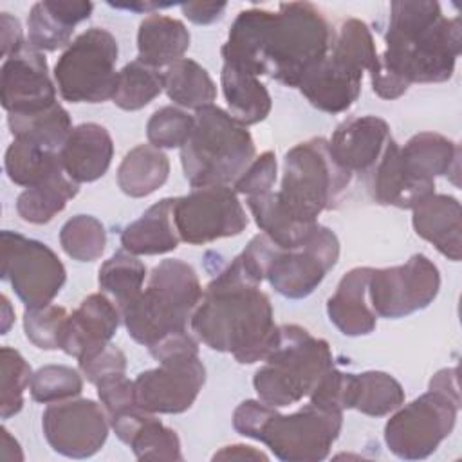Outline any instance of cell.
<instances>
[{
  "instance_id": "1",
  "label": "cell",
  "mask_w": 462,
  "mask_h": 462,
  "mask_svg": "<svg viewBox=\"0 0 462 462\" xmlns=\"http://www.w3.org/2000/svg\"><path fill=\"white\" fill-rule=\"evenodd\" d=\"M334 34L325 14L310 2L280 4L278 11L249 7L235 18L220 54L226 63L298 88L327 58Z\"/></svg>"
},
{
  "instance_id": "15",
  "label": "cell",
  "mask_w": 462,
  "mask_h": 462,
  "mask_svg": "<svg viewBox=\"0 0 462 462\" xmlns=\"http://www.w3.org/2000/svg\"><path fill=\"white\" fill-rule=\"evenodd\" d=\"M204 383L206 366L199 352L173 354L134 379L135 402L150 413H182L193 406Z\"/></svg>"
},
{
  "instance_id": "9",
  "label": "cell",
  "mask_w": 462,
  "mask_h": 462,
  "mask_svg": "<svg viewBox=\"0 0 462 462\" xmlns=\"http://www.w3.org/2000/svg\"><path fill=\"white\" fill-rule=\"evenodd\" d=\"M350 180L352 173L332 159L328 141L312 137L285 153L282 184L274 193L294 220L316 224L323 211L339 204Z\"/></svg>"
},
{
  "instance_id": "28",
  "label": "cell",
  "mask_w": 462,
  "mask_h": 462,
  "mask_svg": "<svg viewBox=\"0 0 462 462\" xmlns=\"http://www.w3.org/2000/svg\"><path fill=\"white\" fill-rule=\"evenodd\" d=\"M173 204L175 199H162L130 222L121 233L123 249L135 256L164 254L177 249L180 236L173 220Z\"/></svg>"
},
{
  "instance_id": "4",
  "label": "cell",
  "mask_w": 462,
  "mask_h": 462,
  "mask_svg": "<svg viewBox=\"0 0 462 462\" xmlns=\"http://www.w3.org/2000/svg\"><path fill=\"white\" fill-rule=\"evenodd\" d=\"M341 426L343 411L323 410L312 402L283 415L260 399H247L233 411L235 431L265 444L283 462L327 458Z\"/></svg>"
},
{
  "instance_id": "49",
  "label": "cell",
  "mask_w": 462,
  "mask_h": 462,
  "mask_svg": "<svg viewBox=\"0 0 462 462\" xmlns=\"http://www.w3.org/2000/svg\"><path fill=\"white\" fill-rule=\"evenodd\" d=\"M25 45L20 20L9 13H0V54L9 58Z\"/></svg>"
},
{
  "instance_id": "2",
  "label": "cell",
  "mask_w": 462,
  "mask_h": 462,
  "mask_svg": "<svg viewBox=\"0 0 462 462\" xmlns=\"http://www.w3.org/2000/svg\"><path fill=\"white\" fill-rule=\"evenodd\" d=\"M384 42L372 88L383 99H397L411 83H442L453 76L462 51L460 18H446L439 2H392Z\"/></svg>"
},
{
  "instance_id": "38",
  "label": "cell",
  "mask_w": 462,
  "mask_h": 462,
  "mask_svg": "<svg viewBox=\"0 0 462 462\" xmlns=\"http://www.w3.org/2000/svg\"><path fill=\"white\" fill-rule=\"evenodd\" d=\"M144 280L146 265L135 254L125 249L105 260L97 274L99 289L114 300L119 310L139 296Z\"/></svg>"
},
{
  "instance_id": "42",
  "label": "cell",
  "mask_w": 462,
  "mask_h": 462,
  "mask_svg": "<svg viewBox=\"0 0 462 462\" xmlns=\"http://www.w3.org/2000/svg\"><path fill=\"white\" fill-rule=\"evenodd\" d=\"M0 415L9 419L23 408V393L32 372L23 356L11 346L0 348Z\"/></svg>"
},
{
  "instance_id": "51",
  "label": "cell",
  "mask_w": 462,
  "mask_h": 462,
  "mask_svg": "<svg viewBox=\"0 0 462 462\" xmlns=\"http://www.w3.org/2000/svg\"><path fill=\"white\" fill-rule=\"evenodd\" d=\"M267 458L269 457L263 451L245 444L224 446L213 455V460H267Z\"/></svg>"
},
{
  "instance_id": "20",
  "label": "cell",
  "mask_w": 462,
  "mask_h": 462,
  "mask_svg": "<svg viewBox=\"0 0 462 462\" xmlns=\"http://www.w3.org/2000/svg\"><path fill=\"white\" fill-rule=\"evenodd\" d=\"M110 428L139 460H182L177 431L162 424L155 413L132 406L110 417Z\"/></svg>"
},
{
  "instance_id": "25",
  "label": "cell",
  "mask_w": 462,
  "mask_h": 462,
  "mask_svg": "<svg viewBox=\"0 0 462 462\" xmlns=\"http://www.w3.org/2000/svg\"><path fill=\"white\" fill-rule=\"evenodd\" d=\"M411 215L415 233L430 242L440 254L458 262L462 256V209L460 202L446 193H433L417 204Z\"/></svg>"
},
{
  "instance_id": "50",
  "label": "cell",
  "mask_w": 462,
  "mask_h": 462,
  "mask_svg": "<svg viewBox=\"0 0 462 462\" xmlns=\"http://www.w3.org/2000/svg\"><path fill=\"white\" fill-rule=\"evenodd\" d=\"M226 7H227L226 4H209V2H188L180 5L182 14L197 25H208L217 22L218 18H222Z\"/></svg>"
},
{
  "instance_id": "17",
  "label": "cell",
  "mask_w": 462,
  "mask_h": 462,
  "mask_svg": "<svg viewBox=\"0 0 462 462\" xmlns=\"http://www.w3.org/2000/svg\"><path fill=\"white\" fill-rule=\"evenodd\" d=\"M0 101L7 114H32L58 103L43 52L25 43L4 60Z\"/></svg>"
},
{
  "instance_id": "31",
  "label": "cell",
  "mask_w": 462,
  "mask_h": 462,
  "mask_svg": "<svg viewBox=\"0 0 462 462\" xmlns=\"http://www.w3.org/2000/svg\"><path fill=\"white\" fill-rule=\"evenodd\" d=\"M170 175L166 153L155 146L137 144L121 161L117 168V186L128 197L141 199L157 191Z\"/></svg>"
},
{
  "instance_id": "24",
  "label": "cell",
  "mask_w": 462,
  "mask_h": 462,
  "mask_svg": "<svg viewBox=\"0 0 462 462\" xmlns=\"http://www.w3.org/2000/svg\"><path fill=\"white\" fill-rule=\"evenodd\" d=\"M370 274L372 267L350 269L327 301L328 319L343 336H366L377 325V316L368 301Z\"/></svg>"
},
{
  "instance_id": "8",
  "label": "cell",
  "mask_w": 462,
  "mask_h": 462,
  "mask_svg": "<svg viewBox=\"0 0 462 462\" xmlns=\"http://www.w3.org/2000/svg\"><path fill=\"white\" fill-rule=\"evenodd\" d=\"M458 410L457 368H442L431 377L428 392L392 411L384 424V442L399 458L422 460L451 435Z\"/></svg>"
},
{
  "instance_id": "45",
  "label": "cell",
  "mask_w": 462,
  "mask_h": 462,
  "mask_svg": "<svg viewBox=\"0 0 462 462\" xmlns=\"http://www.w3.org/2000/svg\"><path fill=\"white\" fill-rule=\"evenodd\" d=\"M69 314L60 305H45L38 309H25L23 330L27 339L42 350H60L61 336Z\"/></svg>"
},
{
  "instance_id": "39",
  "label": "cell",
  "mask_w": 462,
  "mask_h": 462,
  "mask_svg": "<svg viewBox=\"0 0 462 462\" xmlns=\"http://www.w3.org/2000/svg\"><path fill=\"white\" fill-rule=\"evenodd\" d=\"M162 90V72L139 60H134L117 70L112 103L121 110L134 112L152 103Z\"/></svg>"
},
{
  "instance_id": "30",
  "label": "cell",
  "mask_w": 462,
  "mask_h": 462,
  "mask_svg": "<svg viewBox=\"0 0 462 462\" xmlns=\"http://www.w3.org/2000/svg\"><path fill=\"white\" fill-rule=\"evenodd\" d=\"M220 83L229 114L238 123L249 126L263 121L269 116L273 99L258 76L233 63H224Z\"/></svg>"
},
{
  "instance_id": "18",
  "label": "cell",
  "mask_w": 462,
  "mask_h": 462,
  "mask_svg": "<svg viewBox=\"0 0 462 462\" xmlns=\"http://www.w3.org/2000/svg\"><path fill=\"white\" fill-rule=\"evenodd\" d=\"M121 321L119 307L105 292L88 294L79 307L69 314L60 350L81 359L110 343Z\"/></svg>"
},
{
  "instance_id": "36",
  "label": "cell",
  "mask_w": 462,
  "mask_h": 462,
  "mask_svg": "<svg viewBox=\"0 0 462 462\" xmlns=\"http://www.w3.org/2000/svg\"><path fill=\"white\" fill-rule=\"evenodd\" d=\"M245 204L251 215L254 217V222L260 227V231L265 233L280 247L300 245L318 226V222L305 224L294 220L289 213L283 211L274 191L245 197Z\"/></svg>"
},
{
  "instance_id": "53",
  "label": "cell",
  "mask_w": 462,
  "mask_h": 462,
  "mask_svg": "<svg viewBox=\"0 0 462 462\" xmlns=\"http://www.w3.org/2000/svg\"><path fill=\"white\" fill-rule=\"evenodd\" d=\"M2 319H0V330H2V334H7L9 332V328L13 327V323H14V310H13V307H11V301H9V298L5 296V294H2Z\"/></svg>"
},
{
  "instance_id": "27",
  "label": "cell",
  "mask_w": 462,
  "mask_h": 462,
  "mask_svg": "<svg viewBox=\"0 0 462 462\" xmlns=\"http://www.w3.org/2000/svg\"><path fill=\"white\" fill-rule=\"evenodd\" d=\"M404 168L420 180L435 182V177L448 175L458 186L460 146L437 132H419L404 146H399Z\"/></svg>"
},
{
  "instance_id": "11",
  "label": "cell",
  "mask_w": 462,
  "mask_h": 462,
  "mask_svg": "<svg viewBox=\"0 0 462 462\" xmlns=\"http://www.w3.org/2000/svg\"><path fill=\"white\" fill-rule=\"evenodd\" d=\"M0 276L11 283L25 309H38L58 296L67 271L58 254L43 242L14 231H2Z\"/></svg>"
},
{
  "instance_id": "3",
  "label": "cell",
  "mask_w": 462,
  "mask_h": 462,
  "mask_svg": "<svg viewBox=\"0 0 462 462\" xmlns=\"http://www.w3.org/2000/svg\"><path fill=\"white\" fill-rule=\"evenodd\" d=\"M189 327L206 346L231 354L240 365L263 361L278 337L269 296L236 258L208 283Z\"/></svg>"
},
{
  "instance_id": "41",
  "label": "cell",
  "mask_w": 462,
  "mask_h": 462,
  "mask_svg": "<svg viewBox=\"0 0 462 462\" xmlns=\"http://www.w3.org/2000/svg\"><path fill=\"white\" fill-rule=\"evenodd\" d=\"M60 245L72 260L94 262L106 245L105 226L92 215H76L63 224Z\"/></svg>"
},
{
  "instance_id": "7",
  "label": "cell",
  "mask_w": 462,
  "mask_h": 462,
  "mask_svg": "<svg viewBox=\"0 0 462 462\" xmlns=\"http://www.w3.org/2000/svg\"><path fill=\"white\" fill-rule=\"evenodd\" d=\"M334 366L328 343L300 325H280L273 350L254 372L253 386L262 402L285 408L309 397Z\"/></svg>"
},
{
  "instance_id": "10",
  "label": "cell",
  "mask_w": 462,
  "mask_h": 462,
  "mask_svg": "<svg viewBox=\"0 0 462 462\" xmlns=\"http://www.w3.org/2000/svg\"><path fill=\"white\" fill-rule=\"evenodd\" d=\"M119 49L114 34L90 27L76 36L54 65L60 96L69 103H101L112 99Z\"/></svg>"
},
{
  "instance_id": "32",
  "label": "cell",
  "mask_w": 462,
  "mask_h": 462,
  "mask_svg": "<svg viewBox=\"0 0 462 462\" xmlns=\"http://www.w3.org/2000/svg\"><path fill=\"white\" fill-rule=\"evenodd\" d=\"M79 188L63 170L36 186L25 188L16 199V213L29 224H47L61 213Z\"/></svg>"
},
{
  "instance_id": "26",
  "label": "cell",
  "mask_w": 462,
  "mask_h": 462,
  "mask_svg": "<svg viewBox=\"0 0 462 462\" xmlns=\"http://www.w3.org/2000/svg\"><path fill=\"white\" fill-rule=\"evenodd\" d=\"M92 2H36L27 18V43L40 52L67 49L72 42L74 27L92 14Z\"/></svg>"
},
{
  "instance_id": "12",
  "label": "cell",
  "mask_w": 462,
  "mask_h": 462,
  "mask_svg": "<svg viewBox=\"0 0 462 462\" xmlns=\"http://www.w3.org/2000/svg\"><path fill=\"white\" fill-rule=\"evenodd\" d=\"M173 220L180 240L191 245L236 236L249 224L238 193L231 186L193 188L188 195L177 197Z\"/></svg>"
},
{
  "instance_id": "22",
  "label": "cell",
  "mask_w": 462,
  "mask_h": 462,
  "mask_svg": "<svg viewBox=\"0 0 462 462\" xmlns=\"http://www.w3.org/2000/svg\"><path fill=\"white\" fill-rule=\"evenodd\" d=\"M370 193L381 206L413 209L435 193V182L413 177L401 161L399 144L390 139L379 161L370 170Z\"/></svg>"
},
{
  "instance_id": "14",
  "label": "cell",
  "mask_w": 462,
  "mask_h": 462,
  "mask_svg": "<svg viewBox=\"0 0 462 462\" xmlns=\"http://www.w3.org/2000/svg\"><path fill=\"white\" fill-rule=\"evenodd\" d=\"M337 258L339 240L336 233L318 224L300 245H276L265 280L278 294L301 300L318 289L327 273L337 263Z\"/></svg>"
},
{
  "instance_id": "48",
  "label": "cell",
  "mask_w": 462,
  "mask_h": 462,
  "mask_svg": "<svg viewBox=\"0 0 462 462\" xmlns=\"http://www.w3.org/2000/svg\"><path fill=\"white\" fill-rule=\"evenodd\" d=\"M96 388H97L99 402L105 408L108 419L123 410L137 406L134 381H130L126 375H119V377L103 381Z\"/></svg>"
},
{
  "instance_id": "29",
  "label": "cell",
  "mask_w": 462,
  "mask_h": 462,
  "mask_svg": "<svg viewBox=\"0 0 462 462\" xmlns=\"http://www.w3.org/2000/svg\"><path fill=\"white\" fill-rule=\"evenodd\" d=\"M189 31L171 16L150 13L137 31V60L161 69L180 60L189 47Z\"/></svg>"
},
{
  "instance_id": "33",
  "label": "cell",
  "mask_w": 462,
  "mask_h": 462,
  "mask_svg": "<svg viewBox=\"0 0 462 462\" xmlns=\"http://www.w3.org/2000/svg\"><path fill=\"white\" fill-rule=\"evenodd\" d=\"M7 126L14 139L29 141L52 152H60L72 132L70 116L60 103L32 114H7Z\"/></svg>"
},
{
  "instance_id": "35",
  "label": "cell",
  "mask_w": 462,
  "mask_h": 462,
  "mask_svg": "<svg viewBox=\"0 0 462 462\" xmlns=\"http://www.w3.org/2000/svg\"><path fill=\"white\" fill-rule=\"evenodd\" d=\"M404 402L401 383L379 370L354 374L350 408L370 417H384L395 411Z\"/></svg>"
},
{
  "instance_id": "16",
  "label": "cell",
  "mask_w": 462,
  "mask_h": 462,
  "mask_svg": "<svg viewBox=\"0 0 462 462\" xmlns=\"http://www.w3.org/2000/svg\"><path fill=\"white\" fill-rule=\"evenodd\" d=\"M42 430L49 446L69 458H88L106 442L110 419L92 399L52 402L42 415Z\"/></svg>"
},
{
  "instance_id": "5",
  "label": "cell",
  "mask_w": 462,
  "mask_h": 462,
  "mask_svg": "<svg viewBox=\"0 0 462 462\" xmlns=\"http://www.w3.org/2000/svg\"><path fill=\"white\" fill-rule=\"evenodd\" d=\"M195 269L179 260L159 262L139 296L121 309L128 336L150 348L162 337L188 330V323L202 298Z\"/></svg>"
},
{
  "instance_id": "37",
  "label": "cell",
  "mask_w": 462,
  "mask_h": 462,
  "mask_svg": "<svg viewBox=\"0 0 462 462\" xmlns=\"http://www.w3.org/2000/svg\"><path fill=\"white\" fill-rule=\"evenodd\" d=\"M4 166L7 177L23 188L36 186L56 171L63 170L60 152H52L22 139H14L9 144L5 150Z\"/></svg>"
},
{
  "instance_id": "43",
  "label": "cell",
  "mask_w": 462,
  "mask_h": 462,
  "mask_svg": "<svg viewBox=\"0 0 462 462\" xmlns=\"http://www.w3.org/2000/svg\"><path fill=\"white\" fill-rule=\"evenodd\" d=\"M83 390L81 374L65 365H45L32 372L29 392L36 402L52 404L67 399H74Z\"/></svg>"
},
{
  "instance_id": "44",
  "label": "cell",
  "mask_w": 462,
  "mask_h": 462,
  "mask_svg": "<svg viewBox=\"0 0 462 462\" xmlns=\"http://www.w3.org/2000/svg\"><path fill=\"white\" fill-rule=\"evenodd\" d=\"M195 126V116L179 106H162L146 123L148 143L159 150L182 148Z\"/></svg>"
},
{
  "instance_id": "23",
  "label": "cell",
  "mask_w": 462,
  "mask_h": 462,
  "mask_svg": "<svg viewBox=\"0 0 462 462\" xmlns=\"http://www.w3.org/2000/svg\"><path fill=\"white\" fill-rule=\"evenodd\" d=\"M112 157V137L108 130L97 123L74 126L60 150L63 171L78 184L101 179L110 168Z\"/></svg>"
},
{
  "instance_id": "6",
  "label": "cell",
  "mask_w": 462,
  "mask_h": 462,
  "mask_svg": "<svg viewBox=\"0 0 462 462\" xmlns=\"http://www.w3.org/2000/svg\"><path fill=\"white\" fill-rule=\"evenodd\" d=\"M193 116V132L180 148L186 180L191 188L235 184L256 153L247 126L217 105H206Z\"/></svg>"
},
{
  "instance_id": "47",
  "label": "cell",
  "mask_w": 462,
  "mask_h": 462,
  "mask_svg": "<svg viewBox=\"0 0 462 462\" xmlns=\"http://www.w3.org/2000/svg\"><path fill=\"white\" fill-rule=\"evenodd\" d=\"M278 164L276 155L273 152H263L262 155L254 157L253 162L247 166V170L235 180L233 189L238 195H260L273 191V186L276 182Z\"/></svg>"
},
{
  "instance_id": "21",
  "label": "cell",
  "mask_w": 462,
  "mask_h": 462,
  "mask_svg": "<svg viewBox=\"0 0 462 462\" xmlns=\"http://www.w3.org/2000/svg\"><path fill=\"white\" fill-rule=\"evenodd\" d=\"M363 70L334 58L330 52L298 85L307 101L327 114L348 110L361 94Z\"/></svg>"
},
{
  "instance_id": "34",
  "label": "cell",
  "mask_w": 462,
  "mask_h": 462,
  "mask_svg": "<svg viewBox=\"0 0 462 462\" xmlns=\"http://www.w3.org/2000/svg\"><path fill=\"white\" fill-rule=\"evenodd\" d=\"M162 76L168 97L182 108L199 110L206 105H213L217 97L215 81L195 60L180 58L166 67Z\"/></svg>"
},
{
  "instance_id": "52",
  "label": "cell",
  "mask_w": 462,
  "mask_h": 462,
  "mask_svg": "<svg viewBox=\"0 0 462 462\" xmlns=\"http://www.w3.org/2000/svg\"><path fill=\"white\" fill-rule=\"evenodd\" d=\"M2 460H5V462H13V460L22 462L23 460V453H22L18 440L13 439L5 428H2Z\"/></svg>"
},
{
  "instance_id": "13",
  "label": "cell",
  "mask_w": 462,
  "mask_h": 462,
  "mask_svg": "<svg viewBox=\"0 0 462 462\" xmlns=\"http://www.w3.org/2000/svg\"><path fill=\"white\" fill-rule=\"evenodd\" d=\"M440 273L426 254H413L402 265L374 269L368 301L379 318L399 319L426 309L437 298Z\"/></svg>"
},
{
  "instance_id": "54",
  "label": "cell",
  "mask_w": 462,
  "mask_h": 462,
  "mask_svg": "<svg viewBox=\"0 0 462 462\" xmlns=\"http://www.w3.org/2000/svg\"><path fill=\"white\" fill-rule=\"evenodd\" d=\"M114 7H119V9H132V11H153V9H162V7H168V5H162V4H110ZM150 14V13H148Z\"/></svg>"
},
{
  "instance_id": "46",
  "label": "cell",
  "mask_w": 462,
  "mask_h": 462,
  "mask_svg": "<svg viewBox=\"0 0 462 462\" xmlns=\"http://www.w3.org/2000/svg\"><path fill=\"white\" fill-rule=\"evenodd\" d=\"M81 375L94 386L108 381L112 377L125 375L126 372V356L121 348L112 343L90 352L88 356L78 359Z\"/></svg>"
},
{
  "instance_id": "40",
  "label": "cell",
  "mask_w": 462,
  "mask_h": 462,
  "mask_svg": "<svg viewBox=\"0 0 462 462\" xmlns=\"http://www.w3.org/2000/svg\"><path fill=\"white\" fill-rule=\"evenodd\" d=\"M330 54L359 70H368L370 76L379 72L381 61L368 25L357 18L341 22L330 47Z\"/></svg>"
},
{
  "instance_id": "19",
  "label": "cell",
  "mask_w": 462,
  "mask_h": 462,
  "mask_svg": "<svg viewBox=\"0 0 462 462\" xmlns=\"http://www.w3.org/2000/svg\"><path fill=\"white\" fill-rule=\"evenodd\" d=\"M390 139V126L384 119L357 116L334 130L328 150L332 159L348 173H366L375 166Z\"/></svg>"
}]
</instances>
